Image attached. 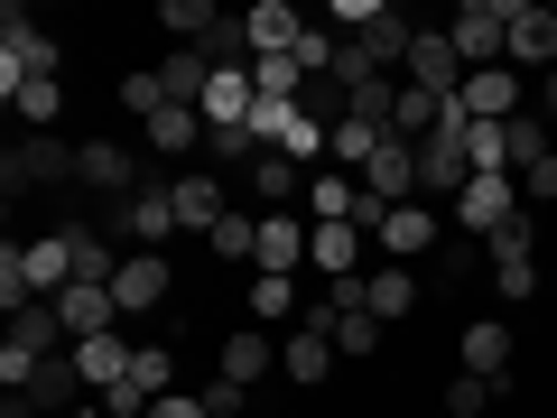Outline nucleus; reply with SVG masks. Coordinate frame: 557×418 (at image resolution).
I'll use <instances>...</instances> for the list:
<instances>
[{"instance_id": "39448f33", "label": "nucleus", "mask_w": 557, "mask_h": 418, "mask_svg": "<svg viewBox=\"0 0 557 418\" xmlns=\"http://www.w3.org/2000/svg\"><path fill=\"white\" fill-rule=\"evenodd\" d=\"M75 159H84V149H65V139L28 131L20 149H10V168H0V177H10V196H28V186H75Z\"/></svg>"}, {"instance_id": "473e14b6", "label": "nucleus", "mask_w": 557, "mask_h": 418, "mask_svg": "<svg viewBox=\"0 0 557 418\" xmlns=\"http://www.w3.org/2000/svg\"><path fill=\"white\" fill-rule=\"evenodd\" d=\"M502 391H511V381H483V372H456V381H446V418H493V409H502Z\"/></svg>"}, {"instance_id": "4be33fe9", "label": "nucleus", "mask_w": 557, "mask_h": 418, "mask_svg": "<svg viewBox=\"0 0 557 418\" xmlns=\"http://www.w3.org/2000/svg\"><path fill=\"white\" fill-rule=\"evenodd\" d=\"M242 28H251V57H288V47L307 38V20L288 10V0H251V10H242Z\"/></svg>"}, {"instance_id": "f257e3e1", "label": "nucleus", "mask_w": 557, "mask_h": 418, "mask_svg": "<svg viewBox=\"0 0 557 418\" xmlns=\"http://www.w3.org/2000/svg\"><path fill=\"white\" fill-rule=\"evenodd\" d=\"M57 65H65V57H57V38H47V28L28 20L20 0H10V10H0V94H20V84H47Z\"/></svg>"}, {"instance_id": "b1692460", "label": "nucleus", "mask_w": 557, "mask_h": 418, "mask_svg": "<svg viewBox=\"0 0 557 418\" xmlns=\"http://www.w3.org/2000/svg\"><path fill=\"white\" fill-rule=\"evenodd\" d=\"M465 372H483V381H511V325H493V317H465Z\"/></svg>"}, {"instance_id": "0eeeda50", "label": "nucleus", "mask_w": 557, "mask_h": 418, "mask_svg": "<svg viewBox=\"0 0 557 418\" xmlns=\"http://www.w3.org/2000/svg\"><path fill=\"white\" fill-rule=\"evenodd\" d=\"M307 242H317V223H307V214H260L251 270H260V279H298V270H307Z\"/></svg>"}, {"instance_id": "ea45409f", "label": "nucleus", "mask_w": 557, "mask_h": 418, "mask_svg": "<svg viewBox=\"0 0 557 418\" xmlns=\"http://www.w3.org/2000/svg\"><path fill=\"white\" fill-rule=\"evenodd\" d=\"M511 186H520V205H548V196H557V149H548V159H530Z\"/></svg>"}, {"instance_id": "4468645a", "label": "nucleus", "mask_w": 557, "mask_h": 418, "mask_svg": "<svg viewBox=\"0 0 557 418\" xmlns=\"http://www.w3.org/2000/svg\"><path fill=\"white\" fill-rule=\"evenodd\" d=\"M278 372L298 381V391H317V381L335 372V335H325V317H298V335L278 344Z\"/></svg>"}, {"instance_id": "20e7f679", "label": "nucleus", "mask_w": 557, "mask_h": 418, "mask_svg": "<svg viewBox=\"0 0 557 418\" xmlns=\"http://www.w3.org/2000/svg\"><path fill=\"white\" fill-rule=\"evenodd\" d=\"M502 65H511V75H557V10H539V0H511V38H502Z\"/></svg>"}, {"instance_id": "cd10ccee", "label": "nucleus", "mask_w": 557, "mask_h": 418, "mask_svg": "<svg viewBox=\"0 0 557 418\" xmlns=\"http://www.w3.org/2000/svg\"><path fill=\"white\" fill-rule=\"evenodd\" d=\"M159 28H168L177 47H205V38L223 28V10H214V0H159Z\"/></svg>"}, {"instance_id": "412c9836", "label": "nucleus", "mask_w": 557, "mask_h": 418, "mask_svg": "<svg viewBox=\"0 0 557 418\" xmlns=\"http://www.w3.org/2000/svg\"><path fill=\"white\" fill-rule=\"evenodd\" d=\"M270 372H278V344L260 335V325H233V335H223V381H242V391H260Z\"/></svg>"}, {"instance_id": "6e6552de", "label": "nucleus", "mask_w": 557, "mask_h": 418, "mask_svg": "<svg viewBox=\"0 0 557 418\" xmlns=\"http://www.w3.org/2000/svg\"><path fill=\"white\" fill-rule=\"evenodd\" d=\"M112 233H121V242H139V251H149V242H168V233H177V177L139 186V196L112 214Z\"/></svg>"}, {"instance_id": "2f4dec72", "label": "nucleus", "mask_w": 557, "mask_h": 418, "mask_svg": "<svg viewBox=\"0 0 557 418\" xmlns=\"http://www.w3.org/2000/svg\"><path fill=\"white\" fill-rule=\"evenodd\" d=\"M381 139H391V131H372V121H362V112H344V121H335V149H325V159H335V168H354V177H362V168H372V149H381Z\"/></svg>"}, {"instance_id": "e433bc0d", "label": "nucleus", "mask_w": 557, "mask_h": 418, "mask_svg": "<svg viewBox=\"0 0 557 418\" xmlns=\"http://www.w3.org/2000/svg\"><path fill=\"white\" fill-rule=\"evenodd\" d=\"M298 317V279H251V325H278Z\"/></svg>"}, {"instance_id": "c9c22d12", "label": "nucleus", "mask_w": 557, "mask_h": 418, "mask_svg": "<svg viewBox=\"0 0 557 418\" xmlns=\"http://www.w3.org/2000/svg\"><path fill=\"white\" fill-rule=\"evenodd\" d=\"M0 102H20V121H28V131H47V121L65 112V84L47 75V84H20V94H0Z\"/></svg>"}, {"instance_id": "9b49d317", "label": "nucleus", "mask_w": 557, "mask_h": 418, "mask_svg": "<svg viewBox=\"0 0 557 418\" xmlns=\"http://www.w3.org/2000/svg\"><path fill=\"white\" fill-rule=\"evenodd\" d=\"M437 233H446V214H437V205H391V214L372 223V251L409 260V251H437Z\"/></svg>"}, {"instance_id": "6ab92c4d", "label": "nucleus", "mask_w": 557, "mask_h": 418, "mask_svg": "<svg viewBox=\"0 0 557 418\" xmlns=\"http://www.w3.org/2000/svg\"><path fill=\"white\" fill-rule=\"evenodd\" d=\"M465 121H520V75L511 65H483V75H465Z\"/></svg>"}, {"instance_id": "bb28decb", "label": "nucleus", "mask_w": 557, "mask_h": 418, "mask_svg": "<svg viewBox=\"0 0 557 418\" xmlns=\"http://www.w3.org/2000/svg\"><path fill=\"white\" fill-rule=\"evenodd\" d=\"M270 149H288L298 168H317L325 149H335V121H317V112H288V121H278V139H270Z\"/></svg>"}, {"instance_id": "ddd939ff", "label": "nucleus", "mask_w": 557, "mask_h": 418, "mask_svg": "<svg viewBox=\"0 0 557 418\" xmlns=\"http://www.w3.org/2000/svg\"><path fill=\"white\" fill-rule=\"evenodd\" d=\"M223 214H233V186H223V168H186V177H177V233H214Z\"/></svg>"}, {"instance_id": "1a4fd4ad", "label": "nucleus", "mask_w": 557, "mask_h": 418, "mask_svg": "<svg viewBox=\"0 0 557 418\" xmlns=\"http://www.w3.org/2000/svg\"><path fill=\"white\" fill-rule=\"evenodd\" d=\"M362 196H372L381 214H391V205H418V149H409V139H381V149H372Z\"/></svg>"}, {"instance_id": "c03bdc74", "label": "nucleus", "mask_w": 557, "mask_h": 418, "mask_svg": "<svg viewBox=\"0 0 557 418\" xmlns=\"http://www.w3.org/2000/svg\"><path fill=\"white\" fill-rule=\"evenodd\" d=\"M539 112H557V75H539Z\"/></svg>"}, {"instance_id": "37998d69", "label": "nucleus", "mask_w": 557, "mask_h": 418, "mask_svg": "<svg viewBox=\"0 0 557 418\" xmlns=\"http://www.w3.org/2000/svg\"><path fill=\"white\" fill-rule=\"evenodd\" d=\"M149 418H214V409H205V399H186V391H168V399H159Z\"/></svg>"}, {"instance_id": "c85d7f7f", "label": "nucleus", "mask_w": 557, "mask_h": 418, "mask_svg": "<svg viewBox=\"0 0 557 418\" xmlns=\"http://www.w3.org/2000/svg\"><path fill=\"white\" fill-rule=\"evenodd\" d=\"M362 279H372V317H381V325H399V317L418 307V279L399 270V260H381V270H362Z\"/></svg>"}, {"instance_id": "aec40b11", "label": "nucleus", "mask_w": 557, "mask_h": 418, "mask_svg": "<svg viewBox=\"0 0 557 418\" xmlns=\"http://www.w3.org/2000/svg\"><path fill=\"white\" fill-rule=\"evenodd\" d=\"M139 131H149V149H159V159H196L205 139H214V131H205V112H196V102H168V112H149Z\"/></svg>"}, {"instance_id": "c756f323", "label": "nucleus", "mask_w": 557, "mask_h": 418, "mask_svg": "<svg viewBox=\"0 0 557 418\" xmlns=\"http://www.w3.org/2000/svg\"><path fill=\"white\" fill-rule=\"evenodd\" d=\"M159 84H168V102H205V84H214V65H205V47H168Z\"/></svg>"}, {"instance_id": "58836bf2", "label": "nucleus", "mask_w": 557, "mask_h": 418, "mask_svg": "<svg viewBox=\"0 0 557 418\" xmlns=\"http://www.w3.org/2000/svg\"><path fill=\"white\" fill-rule=\"evenodd\" d=\"M121 102H131V112L149 121V112H168V84L149 75V65H139V75H121Z\"/></svg>"}, {"instance_id": "7c9ffc66", "label": "nucleus", "mask_w": 557, "mask_h": 418, "mask_svg": "<svg viewBox=\"0 0 557 418\" xmlns=\"http://www.w3.org/2000/svg\"><path fill=\"white\" fill-rule=\"evenodd\" d=\"M251 84H260V102H298V112H307V84H317V75H307L298 57H260Z\"/></svg>"}, {"instance_id": "393cba45", "label": "nucleus", "mask_w": 557, "mask_h": 418, "mask_svg": "<svg viewBox=\"0 0 557 418\" xmlns=\"http://www.w3.org/2000/svg\"><path fill=\"white\" fill-rule=\"evenodd\" d=\"M20 279L38 288V298H57V288H75V260H65V242H57V233L20 242Z\"/></svg>"}, {"instance_id": "f3484780", "label": "nucleus", "mask_w": 557, "mask_h": 418, "mask_svg": "<svg viewBox=\"0 0 557 418\" xmlns=\"http://www.w3.org/2000/svg\"><path fill=\"white\" fill-rule=\"evenodd\" d=\"M57 317H65V335H112V325H131V317H121V298H112V288H84V279H75V288H57Z\"/></svg>"}, {"instance_id": "423d86ee", "label": "nucleus", "mask_w": 557, "mask_h": 418, "mask_svg": "<svg viewBox=\"0 0 557 418\" xmlns=\"http://www.w3.org/2000/svg\"><path fill=\"white\" fill-rule=\"evenodd\" d=\"M399 75H409L418 94H437V102H456V94H465V57H456V38H446V28H418Z\"/></svg>"}, {"instance_id": "5701e85b", "label": "nucleus", "mask_w": 557, "mask_h": 418, "mask_svg": "<svg viewBox=\"0 0 557 418\" xmlns=\"http://www.w3.org/2000/svg\"><path fill=\"white\" fill-rule=\"evenodd\" d=\"M362 251H372V233H362V223H317V242H307V260H317L325 279H354Z\"/></svg>"}, {"instance_id": "9d476101", "label": "nucleus", "mask_w": 557, "mask_h": 418, "mask_svg": "<svg viewBox=\"0 0 557 418\" xmlns=\"http://www.w3.org/2000/svg\"><path fill=\"white\" fill-rule=\"evenodd\" d=\"M242 186H251V205H260V214H288V205L307 196V168L288 159V149H260V159L242 168Z\"/></svg>"}, {"instance_id": "f704fd0d", "label": "nucleus", "mask_w": 557, "mask_h": 418, "mask_svg": "<svg viewBox=\"0 0 557 418\" xmlns=\"http://www.w3.org/2000/svg\"><path fill=\"white\" fill-rule=\"evenodd\" d=\"M168 381H177V354H168V344H139V354H131V391L149 399V409H159V399H168Z\"/></svg>"}, {"instance_id": "a211bd4d", "label": "nucleus", "mask_w": 557, "mask_h": 418, "mask_svg": "<svg viewBox=\"0 0 557 418\" xmlns=\"http://www.w3.org/2000/svg\"><path fill=\"white\" fill-rule=\"evenodd\" d=\"M57 242H65V260H75L84 288H112L121 260H131V251H112V233H84V223H57Z\"/></svg>"}, {"instance_id": "7ed1b4c3", "label": "nucleus", "mask_w": 557, "mask_h": 418, "mask_svg": "<svg viewBox=\"0 0 557 418\" xmlns=\"http://www.w3.org/2000/svg\"><path fill=\"white\" fill-rule=\"evenodd\" d=\"M446 38H456L465 75H483V65H502V38H511V0H465L456 20H446Z\"/></svg>"}, {"instance_id": "dca6fc26", "label": "nucleus", "mask_w": 557, "mask_h": 418, "mask_svg": "<svg viewBox=\"0 0 557 418\" xmlns=\"http://www.w3.org/2000/svg\"><path fill=\"white\" fill-rule=\"evenodd\" d=\"M112 298H121V317L168 307V251H131V260H121V279H112Z\"/></svg>"}, {"instance_id": "2eb2a0df", "label": "nucleus", "mask_w": 557, "mask_h": 418, "mask_svg": "<svg viewBox=\"0 0 557 418\" xmlns=\"http://www.w3.org/2000/svg\"><path fill=\"white\" fill-rule=\"evenodd\" d=\"M131 354H139V344L131 335H121V325H112V335H84L75 344V372H84V391H121V381H131Z\"/></svg>"}, {"instance_id": "a18cd8bd", "label": "nucleus", "mask_w": 557, "mask_h": 418, "mask_svg": "<svg viewBox=\"0 0 557 418\" xmlns=\"http://www.w3.org/2000/svg\"><path fill=\"white\" fill-rule=\"evenodd\" d=\"M428 418H446V409H428Z\"/></svg>"}, {"instance_id": "72a5a7b5", "label": "nucleus", "mask_w": 557, "mask_h": 418, "mask_svg": "<svg viewBox=\"0 0 557 418\" xmlns=\"http://www.w3.org/2000/svg\"><path fill=\"white\" fill-rule=\"evenodd\" d=\"M205 251H214V260H233V270H242V260L260 251V214H242V205H233V214H223L214 233H205Z\"/></svg>"}, {"instance_id": "f8f14e48", "label": "nucleus", "mask_w": 557, "mask_h": 418, "mask_svg": "<svg viewBox=\"0 0 557 418\" xmlns=\"http://www.w3.org/2000/svg\"><path fill=\"white\" fill-rule=\"evenodd\" d=\"M139 159L121 149V139H84V159H75V186H94V196H112V205H131L139 196Z\"/></svg>"}, {"instance_id": "79ce46f5", "label": "nucleus", "mask_w": 557, "mask_h": 418, "mask_svg": "<svg viewBox=\"0 0 557 418\" xmlns=\"http://www.w3.org/2000/svg\"><path fill=\"white\" fill-rule=\"evenodd\" d=\"M196 399H205V409H214V418H242V399H251V391H242V381H223V372H214V381H205Z\"/></svg>"}, {"instance_id": "f03ea898", "label": "nucleus", "mask_w": 557, "mask_h": 418, "mask_svg": "<svg viewBox=\"0 0 557 418\" xmlns=\"http://www.w3.org/2000/svg\"><path fill=\"white\" fill-rule=\"evenodd\" d=\"M530 205H520V186L511 177H465V196L446 205V223H456V242H493L502 223H520Z\"/></svg>"}, {"instance_id": "a878e982", "label": "nucleus", "mask_w": 557, "mask_h": 418, "mask_svg": "<svg viewBox=\"0 0 557 418\" xmlns=\"http://www.w3.org/2000/svg\"><path fill=\"white\" fill-rule=\"evenodd\" d=\"M465 168L474 177H511V121H465Z\"/></svg>"}, {"instance_id": "a19ab883", "label": "nucleus", "mask_w": 557, "mask_h": 418, "mask_svg": "<svg viewBox=\"0 0 557 418\" xmlns=\"http://www.w3.org/2000/svg\"><path fill=\"white\" fill-rule=\"evenodd\" d=\"M530 159H548V131H539V121L520 112V121H511V177H520V168H530Z\"/></svg>"}, {"instance_id": "4c0bfd02", "label": "nucleus", "mask_w": 557, "mask_h": 418, "mask_svg": "<svg viewBox=\"0 0 557 418\" xmlns=\"http://www.w3.org/2000/svg\"><path fill=\"white\" fill-rule=\"evenodd\" d=\"M325 335H335V354H381V317H335V325H325Z\"/></svg>"}]
</instances>
